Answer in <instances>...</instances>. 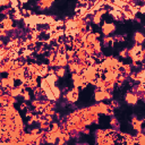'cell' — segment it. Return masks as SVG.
I'll use <instances>...</instances> for the list:
<instances>
[{
    "label": "cell",
    "instance_id": "cell-1",
    "mask_svg": "<svg viewBox=\"0 0 145 145\" xmlns=\"http://www.w3.org/2000/svg\"><path fill=\"white\" fill-rule=\"evenodd\" d=\"M102 30H103L104 34L108 35L109 33H111L112 31H114V25L113 24H104L103 27H102Z\"/></svg>",
    "mask_w": 145,
    "mask_h": 145
},
{
    "label": "cell",
    "instance_id": "cell-2",
    "mask_svg": "<svg viewBox=\"0 0 145 145\" xmlns=\"http://www.w3.org/2000/svg\"><path fill=\"white\" fill-rule=\"evenodd\" d=\"M126 101H127L128 103H136L137 97H136V95H134V94L128 93L127 95H126Z\"/></svg>",
    "mask_w": 145,
    "mask_h": 145
},
{
    "label": "cell",
    "instance_id": "cell-3",
    "mask_svg": "<svg viewBox=\"0 0 145 145\" xmlns=\"http://www.w3.org/2000/svg\"><path fill=\"white\" fill-rule=\"evenodd\" d=\"M144 40H145V38H144L143 34H141V33H136V34H135V41H136V42L142 43Z\"/></svg>",
    "mask_w": 145,
    "mask_h": 145
}]
</instances>
